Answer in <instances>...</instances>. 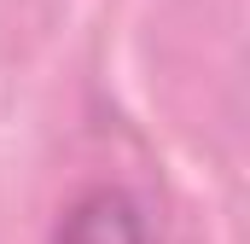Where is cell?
Here are the masks:
<instances>
[{"label": "cell", "mask_w": 250, "mask_h": 244, "mask_svg": "<svg viewBox=\"0 0 250 244\" xmlns=\"http://www.w3.org/2000/svg\"><path fill=\"white\" fill-rule=\"evenodd\" d=\"M47 244H151L146 209L134 203L123 186H87L82 198H70Z\"/></svg>", "instance_id": "1"}]
</instances>
